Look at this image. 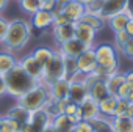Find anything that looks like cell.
<instances>
[{"label": "cell", "instance_id": "4", "mask_svg": "<svg viewBox=\"0 0 133 132\" xmlns=\"http://www.w3.org/2000/svg\"><path fill=\"white\" fill-rule=\"evenodd\" d=\"M5 82H6V94L14 99H17L19 96H22L24 93H27L30 88H33L38 83L33 77H30L21 68L19 63L8 74H5Z\"/></svg>", "mask_w": 133, "mask_h": 132}, {"label": "cell", "instance_id": "17", "mask_svg": "<svg viewBox=\"0 0 133 132\" xmlns=\"http://www.w3.org/2000/svg\"><path fill=\"white\" fill-rule=\"evenodd\" d=\"M49 87L50 98L58 101V99H66L69 96V79H59L56 82H52Z\"/></svg>", "mask_w": 133, "mask_h": 132}, {"label": "cell", "instance_id": "44", "mask_svg": "<svg viewBox=\"0 0 133 132\" xmlns=\"http://www.w3.org/2000/svg\"><path fill=\"white\" fill-rule=\"evenodd\" d=\"M78 3H82V5H85V7H88V5H91V3H94V2H97V0H77Z\"/></svg>", "mask_w": 133, "mask_h": 132}, {"label": "cell", "instance_id": "41", "mask_svg": "<svg viewBox=\"0 0 133 132\" xmlns=\"http://www.w3.org/2000/svg\"><path fill=\"white\" fill-rule=\"evenodd\" d=\"M125 32L128 33L130 38H133V19H128V22L125 25Z\"/></svg>", "mask_w": 133, "mask_h": 132}, {"label": "cell", "instance_id": "1", "mask_svg": "<svg viewBox=\"0 0 133 132\" xmlns=\"http://www.w3.org/2000/svg\"><path fill=\"white\" fill-rule=\"evenodd\" d=\"M31 33H33V27L28 21L25 19H13L10 21V25H8V32L5 35V39H3V47L5 50L8 52H17V50H22L30 38H31Z\"/></svg>", "mask_w": 133, "mask_h": 132}, {"label": "cell", "instance_id": "20", "mask_svg": "<svg viewBox=\"0 0 133 132\" xmlns=\"http://www.w3.org/2000/svg\"><path fill=\"white\" fill-rule=\"evenodd\" d=\"M117 99H119L117 96L110 94V96L103 98L102 101H99V112H100V115L107 116V118H113L116 105H117Z\"/></svg>", "mask_w": 133, "mask_h": 132}, {"label": "cell", "instance_id": "13", "mask_svg": "<svg viewBox=\"0 0 133 132\" xmlns=\"http://www.w3.org/2000/svg\"><path fill=\"white\" fill-rule=\"evenodd\" d=\"M86 49H89L86 44H83L82 41H78L77 38L68 41V43H64V44H59L56 47V50L59 53H63L64 57H71V58H77L78 55H82Z\"/></svg>", "mask_w": 133, "mask_h": 132}, {"label": "cell", "instance_id": "7", "mask_svg": "<svg viewBox=\"0 0 133 132\" xmlns=\"http://www.w3.org/2000/svg\"><path fill=\"white\" fill-rule=\"evenodd\" d=\"M74 28H75V38L78 41H82L83 44H86L88 47H94L97 43V33L92 27H89L88 24L82 22V21H77L74 22Z\"/></svg>", "mask_w": 133, "mask_h": 132}, {"label": "cell", "instance_id": "30", "mask_svg": "<svg viewBox=\"0 0 133 132\" xmlns=\"http://www.w3.org/2000/svg\"><path fill=\"white\" fill-rule=\"evenodd\" d=\"M17 2L21 10L28 16H33L36 11H39V0H17Z\"/></svg>", "mask_w": 133, "mask_h": 132}, {"label": "cell", "instance_id": "42", "mask_svg": "<svg viewBox=\"0 0 133 132\" xmlns=\"http://www.w3.org/2000/svg\"><path fill=\"white\" fill-rule=\"evenodd\" d=\"M125 80L133 83V69H130V71H127V73H125Z\"/></svg>", "mask_w": 133, "mask_h": 132}, {"label": "cell", "instance_id": "24", "mask_svg": "<svg viewBox=\"0 0 133 132\" xmlns=\"http://www.w3.org/2000/svg\"><path fill=\"white\" fill-rule=\"evenodd\" d=\"M5 116H8V118L17 121L19 124H24V123H27V119H28V116H30V112H28L25 107H22V105H19V104L16 102V105L11 107V109L5 113Z\"/></svg>", "mask_w": 133, "mask_h": 132}, {"label": "cell", "instance_id": "26", "mask_svg": "<svg viewBox=\"0 0 133 132\" xmlns=\"http://www.w3.org/2000/svg\"><path fill=\"white\" fill-rule=\"evenodd\" d=\"M53 49H50V47H45V46H39V47H36L33 52H31V55L35 57V60L38 61V63H41L42 66L52 58V55H53Z\"/></svg>", "mask_w": 133, "mask_h": 132}, {"label": "cell", "instance_id": "32", "mask_svg": "<svg viewBox=\"0 0 133 132\" xmlns=\"http://www.w3.org/2000/svg\"><path fill=\"white\" fill-rule=\"evenodd\" d=\"M22 124H19L17 121L8 118L3 115V121H2V127H0V132H21Z\"/></svg>", "mask_w": 133, "mask_h": 132}, {"label": "cell", "instance_id": "47", "mask_svg": "<svg viewBox=\"0 0 133 132\" xmlns=\"http://www.w3.org/2000/svg\"><path fill=\"white\" fill-rule=\"evenodd\" d=\"M131 118H133V116H131Z\"/></svg>", "mask_w": 133, "mask_h": 132}, {"label": "cell", "instance_id": "16", "mask_svg": "<svg viewBox=\"0 0 133 132\" xmlns=\"http://www.w3.org/2000/svg\"><path fill=\"white\" fill-rule=\"evenodd\" d=\"M77 123L78 121L71 115H55L52 118V129L55 132H72Z\"/></svg>", "mask_w": 133, "mask_h": 132}, {"label": "cell", "instance_id": "45", "mask_svg": "<svg viewBox=\"0 0 133 132\" xmlns=\"http://www.w3.org/2000/svg\"><path fill=\"white\" fill-rule=\"evenodd\" d=\"M71 0H56V3H58V7L56 8H59V7H63V5H66V3H69Z\"/></svg>", "mask_w": 133, "mask_h": 132}, {"label": "cell", "instance_id": "2", "mask_svg": "<svg viewBox=\"0 0 133 132\" xmlns=\"http://www.w3.org/2000/svg\"><path fill=\"white\" fill-rule=\"evenodd\" d=\"M94 53H96V61H97V69L94 74L99 79H105L107 76L119 71V55L117 49L113 44L102 43L94 46Z\"/></svg>", "mask_w": 133, "mask_h": 132}, {"label": "cell", "instance_id": "6", "mask_svg": "<svg viewBox=\"0 0 133 132\" xmlns=\"http://www.w3.org/2000/svg\"><path fill=\"white\" fill-rule=\"evenodd\" d=\"M52 115L47 109L30 112L27 123L22 124L21 132H45L52 126Z\"/></svg>", "mask_w": 133, "mask_h": 132}, {"label": "cell", "instance_id": "23", "mask_svg": "<svg viewBox=\"0 0 133 132\" xmlns=\"http://www.w3.org/2000/svg\"><path fill=\"white\" fill-rule=\"evenodd\" d=\"M111 124L114 132H133V118L130 116H113Z\"/></svg>", "mask_w": 133, "mask_h": 132}, {"label": "cell", "instance_id": "31", "mask_svg": "<svg viewBox=\"0 0 133 132\" xmlns=\"http://www.w3.org/2000/svg\"><path fill=\"white\" fill-rule=\"evenodd\" d=\"M116 96H117L119 99H127V101H131V102H133V83L125 80V82L121 85V88L117 90Z\"/></svg>", "mask_w": 133, "mask_h": 132}, {"label": "cell", "instance_id": "34", "mask_svg": "<svg viewBox=\"0 0 133 132\" xmlns=\"http://www.w3.org/2000/svg\"><path fill=\"white\" fill-rule=\"evenodd\" d=\"M130 39V36H128V33L125 32V30H121V32H116L114 33V47L117 49V50H121L124 46H125V43Z\"/></svg>", "mask_w": 133, "mask_h": 132}, {"label": "cell", "instance_id": "19", "mask_svg": "<svg viewBox=\"0 0 133 132\" xmlns=\"http://www.w3.org/2000/svg\"><path fill=\"white\" fill-rule=\"evenodd\" d=\"M103 82H105V85H107V90H108V93L116 96L117 90H119V88H121V85L125 82V73L116 71V73H113V74L107 76V77L103 79Z\"/></svg>", "mask_w": 133, "mask_h": 132}, {"label": "cell", "instance_id": "21", "mask_svg": "<svg viewBox=\"0 0 133 132\" xmlns=\"http://www.w3.org/2000/svg\"><path fill=\"white\" fill-rule=\"evenodd\" d=\"M128 14H125L124 11H121V13H116V14H113V16H110L107 21H105V24L116 33V32H121V30H125V25H127V22H128Z\"/></svg>", "mask_w": 133, "mask_h": 132}, {"label": "cell", "instance_id": "15", "mask_svg": "<svg viewBox=\"0 0 133 132\" xmlns=\"http://www.w3.org/2000/svg\"><path fill=\"white\" fill-rule=\"evenodd\" d=\"M53 17H55L53 11H44V10H39V11H36V13L31 16L30 24H31L33 28L42 32V30H47V28L53 27Z\"/></svg>", "mask_w": 133, "mask_h": 132}, {"label": "cell", "instance_id": "33", "mask_svg": "<svg viewBox=\"0 0 133 132\" xmlns=\"http://www.w3.org/2000/svg\"><path fill=\"white\" fill-rule=\"evenodd\" d=\"M64 69H66V76H68V79L75 76V74H80L78 69H77V60L71 58V57H64Z\"/></svg>", "mask_w": 133, "mask_h": 132}, {"label": "cell", "instance_id": "29", "mask_svg": "<svg viewBox=\"0 0 133 132\" xmlns=\"http://www.w3.org/2000/svg\"><path fill=\"white\" fill-rule=\"evenodd\" d=\"M82 22L88 24L89 27H92L96 32H100L103 27H105V19H102L100 16H96V14H89V13H85L80 19Z\"/></svg>", "mask_w": 133, "mask_h": 132}, {"label": "cell", "instance_id": "14", "mask_svg": "<svg viewBox=\"0 0 133 132\" xmlns=\"http://www.w3.org/2000/svg\"><path fill=\"white\" fill-rule=\"evenodd\" d=\"M55 11L63 13V14L68 17L71 22H77V21H80V19H82V16L85 14V5L78 3L77 0H71L69 3H66V5H63V7L56 8Z\"/></svg>", "mask_w": 133, "mask_h": 132}, {"label": "cell", "instance_id": "10", "mask_svg": "<svg viewBox=\"0 0 133 132\" xmlns=\"http://www.w3.org/2000/svg\"><path fill=\"white\" fill-rule=\"evenodd\" d=\"M88 93L89 91H88V88L85 87V83L82 80V74H75V76L69 77V96L68 98L72 102L80 104Z\"/></svg>", "mask_w": 133, "mask_h": 132}, {"label": "cell", "instance_id": "37", "mask_svg": "<svg viewBox=\"0 0 133 132\" xmlns=\"http://www.w3.org/2000/svg\"><path fill=\"white\" fill-rule=\"evenodd\" d=\"M8 25H10V21L0 14V44H2L3 39H5V35L8 32Z\"/></svg>", "mask_w": 133, "mask_h": 132}, {"label": "cell", "instance_id": "11", "mask_svg": "<svg viewBox=\"0 0 133 132\" xmlns=\"http://www.w3.org/2000/svg\"><path fill=\"white\" fill-rule=\"evenodd\" d=\"M80 107V112H82V119L83 121H94L96 118L100 116V112H99V102L96 99H92L89 96V93L85 96V99L78 104Z\"/></svg>", "mask_w": 133, "mask_h": 132}, {"label": "cell", "instance_id": "39", "mask_svg": "<svg viewBox=\"0 0 133 132\" xmlns=\"http://www.w3.org/2000/svg\"><path fill=\"white\" fill-rule=\"evenodd\" d=\"M77 110H78V104H77V102H72V101L69 99L68 105H66V110H64V115H71V116H74V115L77 113Z\"/></svg>", "mask_w": 133, "mask_h": 132}, {"label": "cell", "instance_id": "43", "mask_svg": "<svg viewBox=\"0 0 133 132\" xmlns=\"http://www.w3.org/2000/svg\"><path fill=\"white\" fill-rule=\"evenodd\" d=\"M8 3H10V0H0V13H2V11L6 8Z\"/></svg>", "mask_w": 133, "mask_h": 132}, {"label": "cell", "instance_id": "28", "mask_svg": "<svg viewBox=\"0 0 133 132\" xmlns=\"http://www.w3.org/2000/svg\"><path fill=\"white\" fill-rule=\"evenodd\" d=\"M114 116H133V102L127 99H117Z\"/></svg>", "mask_w": 133, "mask_h": 132}, {"label": "cell", "instance_id": "5", "mask_svg": "<svg viewBox=\"0 0 133 132\" xmlns=\"http://www.w3.org/2000/svg\"><path fill=\"white\" fill-rule=\"evenodd\" d=\"M59 79H68L64 69V55L58 50L53 52L52 58L42 66V83L50 85L52 82H56Z\"/></svg>", "mask_w": 133, "mask_h": 132}, {"label": "cell", "instance_id": "40", "mask_svg": "<svg viewBox=\"0 0 133 132\" xmlns=\"http://www.w3.org/2000/svg\"><path fill=\"white\" fill-rule=\"evenodd\" d=\"M6 96V82H5V76L0 74V98Z\"/></svg>", "mask_w": 133, "mask_h": 132}, {"label": "cell", "instance_id": "3", "mask_svg": "<svg viewBox=\"0 0 133 132\" xmlns=\"http://www.w3.org/2000/svg\"><path fill=\"white\" fill-rule=\"evenodd\" d=\"M55 99L50 98L49 93V87L42 82H38L33 88H30L27 93H24L22 96H19L16 99V102L22 107H25L28 112H35V110H42L47 109Z\"/></svg>", "mask_w": 133, "mask_h": 132}, {"label": "cell", "instance_id": "38", "mask_svg": "<svg viewBox=\"0 0 133 132\" xmlns=\"http://www.w3.org/2000/svg\"><path fill=\"white\" fill-rule=\"evenodd\" d=\"M121 52H122L125 57H128V58L133 60V38H130V39L125 43V46L121 49Z\"/></svg>", "mask_w": 133, "mask_h": 132}, {"label": "cell", "instance_id": "12", "mask_svg": "<svg viewBox=\"0 0 133 132\" xmlns=\"http://www.w3.org/2000/svg\"><path fill=\"white\" fill-rule=\"evenodd\" d=\"M52 33H53V39H55L56 46L68 43V41L75 38L74 22H68V24H63V25H53L52 27Z\"/></svg>", "mask_w": 133, "mask_h": 132}, {"label": "cell", "instance_id": "22", "mask_svg": "<svg viewBox=\"0 0 133 132\" xmlns=\"http://www.w3.org/2000/svg\"><path fill=\"white\" fill-rule=\"evenodd\" d=\"M16 64H17V58L13 52H8V50L0 52V74L2 76L8 74Z\"/></svg>", "mask_w": 133, "mask_h": 132}, {"label": "cell", "instance_id": "18", "mask_svg": "<svg viewBox=\"0 0 133 132\" xmlns=\"http://www.w3.org/2000/svg\"><path fill=\"white\" fill-rule=\"evenodd\" d=\"M127 3V0H103V7H102V19H108L110 16L116 14V13H121L124 10Z\"/></svg>", "mask_w": 133, "mask_h": 132}, {"label": "cell", "instance_id": "36", "mask_svg": "<svg viewBox=\"0 0 133 132\" xmlns=\"http://www.w3.org/2000/svg\"><path fill=\"white\" fill-rule=\"evenodd\" d=\"M58 7L56 0H39V10L44 11H55Z\"/></svg>", "mask_w": 133, "mask_h": 132}, {"label": "cell", "instance_id": "9", "mask_svg": "<svg viewBox=\"0 0 133 132\" xmlns=\"http://www.w3.org/2000/svg\"><path fill=\"white\" fill-rule=\"evenodd\" d=\"M77 69L82 76L85 74H91L97 69V61H96V53H94V47L86 49L82 55H78L77 58Z\"/></svg>", "mask_w": 133, "mask_h": 132}, {"label": "cell", "instance_id": "8", "mask_svg": "<svg viewBox=\"0 0 133 132\" xmlns=\"http://www.w3.org/2000/svg\"><path fill=\"white\" fill-rule=\"evenodd\" d=\"M17 63H19L21 68H22L30 77H33L36 82H41V80H42V64L38 63L31 53H27V55H24L22 58H17Z\"/></svg>", "mask_w": 133, "mask_h": 132}, {"label": "cell", "instance_id": "27", "mask_svg": "<svg viewBox=\"0 0 133 132\" xmlns=\"http://www.w3.org/2000/svg\"><path fill=\"white\" fill-rule=\"evenodd\" d=\"M91 124H92L94 132H114L113 124H111V118H107V116L100 115L99 118L91 121Z\"/></svg>", "mask_w": 133, "mask_h": 132}, {"label": "cell", "instance_id": "35", "mask_svg": "<svg viewBox=\"0 0 133 132\" xmlns=\"http://www.w3.org/2000/svg\"><path fill=\"white\" fill-rule=\"evenodd\" d=\"M72 132H94V129H92V124L89 123V121H78L75 126H74V129H72Z\"/></svg>", "mask_w": 133, "mask_h": 132}, {"label": "cell", "instance_id": "46", "mask_svg": "<svg viewBox=\"0 0 133 132\" xmlns=\"http://www.w3.org/2000/svg\"><path fill=\"white\" fill-rule=\"evenodd\" d=\"M2 121H3V115H0V127H2Z\"/></svg>", "mask_w": 133, "mask_h": 132}, {"label": "cell", "instance_id": "25", "mask_svg": "<svg viewBox=\"0 0 133 132\" xmlns=\"http://www.w3.org/2000/svg\"><path fill=\"white\" fill-rule=\"evenodd\" d=\"M89 96H91L92 99H96L97 102L102 101L103 98L110 96V93H108V90H107V85H105V82H103V79H99V80L89 88Z\"/></svg>", "mask_w": 133, "mask_h": 132}]
</instances>
